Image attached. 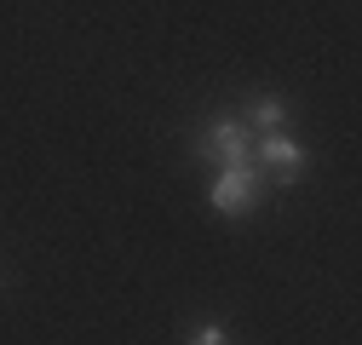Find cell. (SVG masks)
Listing matches in <instances>:
<instances>
[{
	"label": "cell",
	"mask_w": 362,
	"mask_h": 345,
	"mask_svg": "<svg viewBox=\"0 0 362 345\" xmlns=\"http://www.w3.org/2000/svg\"><path fill=\"white\" fill-rule=\"evenodd\" d=\"M253 167H270L282 185H299V179H305V150H299L288 133H259V144H253Z\"/></svg>",
	"instance_id": "cell-3"
},
{
	"label": "cell",
	"mask_w": 362,
	"mask_h": 345,
	"mask_svg": "<svg viewBox=\"0 0 362 345\" xmlns=\"http://www.w3.org/2000/svg\"><path fill=\"white\" fill-rule=\"evenodd\" d=\"M190 345H230V334H224L218 322H207V328H196V334H190Z\"/></svg>",
	"instance_id": "cell-5"
},
{
	"label": "cell",
	"mask_w": 362,
	"mask_h": 345,
	"mask_svg": "<svg viewBox=\"0 0 362 345\" xmlns=\"http://www.w3.org/2000/svg\"><path fill=\"white\" fill-rule=\"evenodd\" d=\"M213 207L247 219V213L259 207V167H224L218 185H213Z\"/></svg>",
	"instance_id": "cell-2"
},
{
	"label": "cell",
	"mask_w": 362,
	"mask_h": 345,
	"mask_svg": "<svg viewBox=\"0 0 362 345\" xmlns=\"http://www.w3.org/2000/svg\"><path fill=\"white\" fill-rule=\"evenodd\" d=\"M196 156L213 161L218 172H224V167H253V139H247L242 115H213V121L202 127V139H196Z\"/></svg>",
	"instance_id": "cell-1"
},
{
	"label": "cell",
	"mask_w": 362,
	"mask_h": 345,
	"mask_svg": "<svg viewBox=\"0 0 362 345\" xmlns=\"http://www.w3.org/2000/svg\"><path fill=\"white\" fill-rule=\"evenodd\" d=\"M282 121H288V104H282V98H253V104H247V115H242L247 133H276Z\"/></svg>",
	"instance_id": "cell-4"
}]
</instances>
